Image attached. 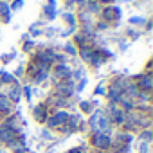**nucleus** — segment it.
<instances>
[{
    "instance_id": "obj_1",
    "label": "nucleus",
    "mask_w": 153,
    "mask_h": 153,
    "mask_svg": "<svg viewBox=\"0 0 153 153\" xmlns=\"http://www.w3.org/2000/svg\"><path fill=\"white\" fill-rule=\"evenodd\" d=\"M90 124H92V128H94V130H97V131H108V130H110L108 117H106L105 114H101V112H97V114H94V115H92Z\"/></svg>"
},
{
    "instance_id": "obj_2",
    "label": "nucleus",
    "mask_w": 153,
    "mask_h": 153,
    "mask_svg": "<svg viewBox=\"0 0 153 153\" xmlns=\"http://www.w3.org/2000/svg\"><path fill=\"white\" fill-rule=\"evenodd\" d=\"M151 85H153V79H151V76L149 74H142L140 78H139V92H142V90H149L151 88Z\"/></svg>"
},
{
    "instance_id": "obj_3",
    "label": "nucleus",
    "mask_w": 153,
    "mask_h": 153,
    "mask_svg": "<svg viewBox=\"0 0 153 153\" xmlns=\"http://www.w3.org/2000/svg\"><path fill=\"white\" fill-rule=\"evenodd\" d=\"M63 121H68V114H67V112H58L54 117L49 119V126H58V124H61Z\"/></svg>"
},
{
    "instance_id": "obj_4",
    "label": "nucleus",
    "mask_w": 153,
    "mask_h": 153,
    "mask_svg": "<svg viewBox=\"0 0 153 153\" xmlns=\"http://www.w3.org/2000/svg\"><path fill=\"white\" fill-rule=\"evenodd\" d=\"M103 15H105V20H106V22H114V20H117V18H119L121 11H119L117 7H108V9H105V11H103Z\"/></svg>"
},
{
    "instance_id": "obj_5",
    "label": "nucleus",
    "mask_w": 153,
    "mask_h": 153,
    "mask_svg": "<svg viewBox=\"0 0 153 153\" xmlns=\"http://www.w3.org/2000/svg\"><path fill=\"white\" fill-rule=\"evenodd\" d=\"M74 85H72V81H65V83H59L58 85V94H61V96H70L72 92H74V88H72Z\"/></svg>"
},
{
    "instance_id": "obj_6",
    "label": "nucleus",
    "mask_w": 153,
    "mask_h": 153,
    "mask_svg": "<svg viewBox=\"0 0 153 153\" xmlns=\"http://www.w3.org/2000/svg\"><path fill=\"white\" fill-rule=\"evenodd\" d=\"M56 74L59 76V78H70V67L68 65H65V63H61V65H58L56 67Z\"/></svg>"
},
{
    "instance_id": "obj_7",
    "label": "nucleus",
    "mask_w": 153,
    "mask_h": 153,
    "mask_svg": "<svg viewBox=\"0 0 153 153\" xmlns=\"http://www.w3.org/2000/svg\"><path fill=\"white\" fill-rule=\"evenodd\" d=\"M94 144L99 146V148H106V146L110 144V139H108L106 135H96V137H94Z\"/></svg>"
},
{
    "instance_id": "obj_8",
    "label": "nucleus",
    "mask_w": 153,
    "mask_h": 153,
    "mask_svg": "<svg viewBox=\"0 0 153 153\" xmlns=\"http://www.w3.org/2000/svg\"><path fill=\"white\" fill-rule=\"evenodd\" d=\"M79 54H81V58H83L85 61H90V58H92V54H94V49L81 45V49H79Z\"/></svg>"
},
{
    "instance_id": "obj_9",
    "label": "nucleus",
    "mask_w": 153,
    "mask_h": 153,
    "mask_svg": "<svg viewBox=\"0 0 153 153\" xmlns=\"http://www.w3.org/2000/svg\"><path fill=\"white\" fill-rule=\"evenodd\" d=\"M0 110L2 112H11V101L6 96H0Z\"/></svg>"
},
{
    "instance_id": "obj_10",
    "label": "nucleus",
    "mask_w": 153,
    "mask_h": 153,
    "mask_svg": "<svg viewBox=\"0 0 153 153\" xmlns=\"http://www.w3.org/2000/svg\"><path fill=\"white\" fill-rule=\"evenodd\" d=\"M6 97H7L9 101H11V99H13V101H18V97H20V87H18V85H15V87L9 90V94H7Z\"/></svg>"
},
{
    "instance_id": "obj_11",
    "label": "nucleus",
    "mask_w": 153,
    "mask_h": 153,
    "mask_svg": "<svg viewBox=\"0 0 153 153\" xmlns=\"http://www.w3.org/2000/svg\"><path fill=\"white\" fill-rule=\"evenodd\" d=\"M34 119L36 121H45V105H40L34 110Z\"/></svg>"
},
{
    "instance_id": "obj_12",
    "label": "nucleus",
    "mask_w": 153,
    "mask_h": 153,
    "mask_svg": "<svg viewBox=\"0 0 153 153\" xmlns=\"http://www.w3.org/2000/svg\"><path fill=\"white\" fill-rule=\"evenodd\" d=\"M45 13H47V18H54V16H56V15H54L56 11H54V7H51V6L45 7Z\"/></svg>"
},
{
    "instance_id": "obj_13",
    "label": "nucleus",
    "mask_w": 153,
    "mask_h": 153,
    "mask_svg": "<svg viewBox=\"0 0 153 153\" xmlns=\"http://www.w3.org/2000/svg\"><path fill=\"white\" fill-rule=\"evenodd\" d=\"M65 51H67L70 56H76V49L72 47V43H67V45H65Z\"/></svg>"
},
{
    "instance_id": "obj_14",
    "label": "nucleus",
    "mask_w": 153,
    "mask_h": 153,
    "mask_svg": "<svg viewBox=\"0 0 153 153\" xmlns=\"http://www.w3.org/2000/svg\"><path fill=\"white\" fill-rule=\"evenodd\" d=\"M88 9H90V11H96V13H97V11H99V6H97L96 2H88Z\"/></svg>"
},
{
    "instance_id": "obj_15",
    "label": "nucleus",
    "mask_w": 153,
    "mask_h": 153,
    "mask_svg": "<svg viewBox=\"0 0 153 153\" xmlns=\"http://www.w3.org/2000/svg\"><path fill=\"white\" fill-rule=\"evenodd\" d=\"M130 22H131V24H142V22H144V18H140V16H139V18H137V16H133Z\"/></svg>"
},
{
    "instance_id": "obj_16",
    "label": "nucleus",
    "mask_w": 153,
    "mask_h": 153,
    "mask_svg": "<svg viewBox=\"0 0 153 153\" xmlns=\"http://www.w3.org/2000/svg\"><path fill=\"white\" fill-rule=\"evenodd\" d=\"M22 4H24V0H16V2L13 4V9H18V7H22Z\"/></svg>"
},
{
    "instance_id": "obj_17",
    "label": "nucleus",
    "mask_w": 153,
    "mask_h": 153,
    "mask_svg": "<svg viewBox=\"0 0 153 153\" xmlns=\"http://www.w3.org/2000/svg\"><path fill=\"white\" fill-rule=\"evenodd\" d=\"M81 110H85V112H90V105H88V103H83V105H81Z\"/></svg>"
},
{
    "instance_id": "obj_18",
    "label": "nucleus",
    "mask_w": 153,
    "mask_h": 153,
    "mask_svg": "<svg viewBox=\"0 0 153 153\" xmlns=\"http://www.w3.org/2000/svg\"><path fill=\"white\" fill-rule=\"evenodd\" d=\"M103 92H105V88H103V87H99V88L96 90V94H103Z\"/></svg>"
},
{
    "instance_id": "obj_19",
    "label": "nucleus",
    "mask_w": 153,
    "mask_h": 153,
    "mask_svg": "<svg viewBox=\"0 0 153 153\" xmlns=\"http://www.w3.org/2000/svg\"><path fill=\"white\" fill-rule=\"evenodd\" d=\"M99 2H105V4H106V2H110V0H99Z\"/></svg>"
}]
</instances>
